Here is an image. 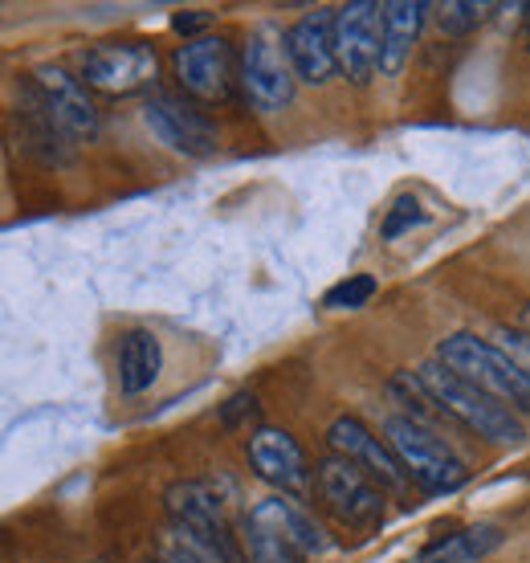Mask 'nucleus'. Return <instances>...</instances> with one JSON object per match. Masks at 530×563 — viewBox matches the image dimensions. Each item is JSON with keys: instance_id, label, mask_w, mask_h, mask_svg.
<instances>
[{"instance_id": "obj_1", "label": "nucleus", "mask_w": 530, "mask_h": 563, "mask_svg": "<svg viewBox=\"0 0 530 563\" xmlns=\"http://www.w3.org/2000/svg\"><path fill=\"white\" fill-rule=\"evenodd\" d=\"M241 548L250 563H310L331 548L322 527L290 494H269L241 519Z\"/></svg>"}, {"instance_id": "obj_2", "label": "nucleus", "mask_w": 530, "mask_h": 563, "mask_svg": "<svg viewBox=\"0 0 530 563\" xmlns=\"http://www.w3.org/2000/svg\"><path fill=\"white\" fill-rule=\"evenodd\" d=\"M172 531L212 563H250L241 548V527L229 522V503L212 482H176L168 490Z\"/></svg>"}, {"instance_id": "obj_3", "label": "nucleus", "mask_w": 530, "mask_h": 563, "mask_svg": "<svg viewBox=\"0 0 530 563\" xmlns=\"http://www.w3.org/2000/svg\"><path fill=\"white\" fill-rule=\"evenodd\" d=\"M417 380L424 384V393L433 396V405L445 417L461 421L465 429H474L477 437L486 441H498V445H522L527 441V424L518 412H510L506 405H498L489 393H482L477 384L461 380L453 367H445L441 360H429V364L417 367Z\"/></svg>"}, {"instance_id": "obj_4", "label": "nucleus", "mask_w": 530, "mask_h": 563, "mask_svg": "<svg viewBox=\"0 0 530 563\" xmlns=\"http://www.w3.org/2000/svg\"><path fill=\"white\" fill-rule=\"evenodd\" d=\"M437 360L445 367H453L461 380L477 384L482 393H489L498 405H506L518 417H530V367H522L518 360L494 347L489 339L457 331L437 343Z\"/></svg>"}, {"instance_id": "obj_5", "label": "nucleus", "mask_w": 530, "mask_h": 563, "mask_svg": "<svg viewBox=\"0 0 530 563\" xmlns=\"http://www.w3.org/2000/svg\"><path fill=\"white\" fill-rule=\"evenodd\" d=\"M384 437H388L391 453L400 457L408 470V478L420 494L429 498H449L470 482V470L457 453L449 450V441L429 424L412 421V417H388L384 421Z\"/></svg>"}, {"instance_id": "obj_6", "label": "nucleus", "mask_w": 530, "mask_h": 563, "mask_svg": "<svg viewBox=\"0 0 530 563\" xmlns=\"http://www.w3.org/2000/svg\"><path fill=\"white\" fill-rule=\"evenodd\" d=\"M314 490H319L322 510L347 531L367 536L384 522V490L363 474L360 465L339 457V453L314 465Z\"/></svg>"}, {"instance_id": "obj_7", "label": "nucleus", "mask_w": 530, "mask_h": 563, "mask_svg": "<svg viewBox=\"0 0 530 563\" xmlns=\"http://www.w3.org/2000/svg\"><path fill=\"white\" fill-rule=\"evenodd\" d=\"M294 62L286 54V33L274 25H257L241 45V90L253 102V111L274 114L294 102Z\"/></svg>"}, {"instance_id": "obj_8", "label": "nucleus", "mask_w": 530, "mask_h": 563, "mask_svg": "<svg viewBox=\"0 0 530 563\" xmlns=\"http://www.w3.org/2000/svg\"><path fill=\"white\" fill-rule=\"evenodd\" d=\"M172 66H176V82L184 86V95H192L196 102H229L241 82L233 42L212 37V33L188 37L176 49Z\"/></svg>"}, {"instance_id": "obj_9", "label": "nucleus", "mask_w": 530, "mask_h": 563, "mask_svg": "<svg viewBox=\"0 0 530 563\" xmlns=\"http://www.w3.org/2000/svg\"><path fill=\"white\" fill-rule=\"evenodd\" d=\"M159 57L147 42H98L78 57V78L102 95H135L155 82Z\"/></svg>"}, {"instance_id": "obj_10", "label": "nucleus", "mask_w": 530, "mask_h": 563, "mask_svg": "<svg viewBox=\"0 0 530 563\" xmlns=\"http://www.w3.org/2000/svg\"><path fill=\"white\" fill-rule=\"evenodd\" d=\"M86 90L90 86L66 66H37L29 74V99L37 102L74 143H90L98 135V107Z\"/></svg>"}, {"instance_id": "obj_11", "label": "nucleus", "mask_w": 530, "mask_h": 563, "mask_svg": "<svg viewBox=\"0 0 530 563\" xmlns=\"http://www.w3.org/2000/svg\"><path fill=\"white\" fill-rule=\"evenodd\" d=\"M384 49V4L376 0H351L335 9V57L339 74L355 86H367L379 74Z\"/></svg>"}, {"instance_id": "obj_12", "label": "nucleus", "mask_w": 530, "mask_h": 563, "mask_svg": "<svg viewBox=\"0 0 530 563\" xmlns=\"http://www.w3.org/2000/svg\"><path fill=\"white\" fill-rule=\"evenodd\" d=\"M143 123L168 152L184 155V159H209L221 147L217 123L205 111H196L192 102L176 99V95H152L143 102Z\"/></svg>"}, {"instance_id": "obj_13", "label": "nucleus", "mask_w": 530, "mask_h": 563, "mask_svg": "<svg viewBox=\"0 0 530 563\" xmlns=\"http://www.w3.org/2000/svg\"><path fill=\"white\" fill-rule=\"evenodd\" d=\"M327 445H331V453H339V457H347V462L360 465L379 490L405 494L408 486H412L408 470L400 465V457L391 453L388 437H376L360 417H339V421L327 429Z\"/></svg>"}, {"instance_id": "obj_14", "label": "nucleus", "mask_w": 530, "mask_h": 563, "mask_svg": "<svg viewBox=\"0 0 530 563\" xmlns=\"http://www.w3.org/2000/svg\"><path fill=\"white\" fill-rule=\"evenodd\" d=\"M245 453H250L253 474H257L262 482H269L278 494H290V498H298V494H307L310 486H314V474H310L307 453H302V445H298L286 429L257 424V429L250 433V445H245Z\"/></svg>"}, {"instance_id": "obj_15", "label": "nucleus", "mask_w": 530, "mask_h": 563, "mask_svg": "<svg viewBox=\"0 0 530 563\" xmlns=\"http://www.w3.org/2000/svg\"><path fill=\"white\" fill-rule=\"evenodd\" d=\"M286 54L294 62L298 82L327 86L339 70L335 57V9H314L302 13L286 29Z\"/></svg>"}, {"instance_id": "obj_16", "label": "nucleus", "mask_w": 530, "mask_h": 563, "mask_svg": "<svg viewBox=\"0 0 530 563\" xmlns=\"http://www.w3.org/2000/svg\"><path fill=\"white\" fill-rule=\"evenodd\" d=\"M164 372V343L147 327H131L119 339V393L123 396H143L155 388Z\"/></svg>"}, {"instance_id": "obj_17", "label": "nucleus", "mask_w": 530, "mask_h": 563, "mask_svg": "<svg viewBox=\"0 0 530 563\" xmlns=\"http://www.w3.org/2000/svg\"><path fill=\"white\" fill-rule=\"evenodd\" d=\"M429 9L433 4H424V0H388L384 4V49H379V74L384 78L405 70V62L412 54V45H417L420 29H424Z\"/></svg>"}, {"instance_id": "obj_18", "label": "nucleus", "mask_w": 530, "mask_h": 563, "mask_svg": "<svg viewBox=\"0 0 530 563\" xmlns=\"http://www.w3.org/2000/svg\"><path fill=\"white\" fill-rule=\"evenodd\" d=\"M503 539L506 531L498 522H474V527H461L453 536L429 543L412 563H482L489 551L503 548Z\"/></svg>"}, {"instance_id": "obj_19", "label": "nucleus", "mask_w": 530, "mask_h": 563, "mask_svg": "<svg viewBox=\"0 0 530 563\" xmlns=\"http://www.w3.org/2000/svg\"><path fill=\"white\" fill-rule=\"evenodd\" d=\"M489 9L494 4H486V0H445V4H437V25L445 37H470L489 16Z\"/></svg>"}, {"instance_id": "obj_20", "label": "nucleus", "mask_w": 530, "mask_h": 563, "mask_svg": "<svg viewBox=\"0 0 530 563\" xmlns=\"http://www.w3.org/2000/svg\"><path fill=\"white\" fill-rule=\"evenodd\" d=\"M379 290V282L372 274H347L343 282H335L327 295H322V307L331 310H360L372 302V295Z\"/></svg>"}, {"instance_id": "obj_21", "label": "nucleus", "mask_w": 530, "mask_h": 563, "mask_svg": "<svg viewBox=\"0 0 530 563\" xmlns=\"http://www.w3.org/2000/svg\"><path fill=\"white\" fill-rule=\"evenodd\" d=\"M424 221H429V212L420 209V200L412 197V192H405V197L391 200V209L384 212L379 238H384V241H396V238H405V233H412L417 225H424Z\"/></svg>"}, {"instance_id": "obj_22", "label": "nucleus", "mask_w": 530, "mask_h": 563, "mask_svg": "<svg viewBox=\"0 0 530 563\" xmlns=\"http://www.w3.org/2000/svg\"><path fill=\"white\" fill-rule=\"evenodd\" d=\"M159 563H212V560L200 555L192 543H184L176 531H168V536L159 539Z\"/></svg>"}, {"instance_id": "obj_23", "label": "nucleus", "mask_w": 530, "mask_h": 563, "mask_svg": "<svg viewBox=\"0 0 530 563\" xmlns=\"http://www.w3.org/2000/svg\"><path fill=\"white\" fill-rule=\"evenodd\" d=\"M209 25V13H200V9H188V13H176L172 16V29L176 33H196V29Z\"/></svg>"}, {"instance_id": "obj_24", "label": "nucleus", "mask_w": 530, "mask_h": 563, "mask_svg": "<svg viewBox=\"0 0 530 563\" xmlns=\"http://www.w3.org/2000/svg\"><path fill=\"white\" fill-rule=\"evenodd\" d=\"M522 37H527V49H530V4H527V25H522Z\"/></svg>"}]
</instances>
